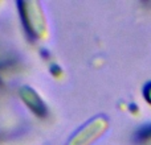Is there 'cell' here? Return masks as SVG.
<instances>
[{"mask_svg":"<svg viewBox=\"0 0 151 145\" xmlns=\"http://www.w3.org/2000/svg\"><path fill=\"white\" fill-rule=\"evenodd\" d=\"M143 96L146 99V102L151 104V82H149L143 88Z\"/></svg>","mask_w":151,"mask_h":145,"instance_id":"cell-5","label":"cell"},{"mask_svg":"<svg viewBox=\"0 0 151 145\" xmlns=\"http://www.w3.org/2000/svg\"><path fill=\"white\" fill-rule=\"evenodd\" d=\"M20 96L24 100V103L31 108V111L35 112L37 116L42 117L47 115V107L35 90H32L31 87H23L20 90Z\"/></svg>","mask_w":151,"mask_h":145,"instance_id":"cell-3","label":"cell"},{"mask_svg":"<svg viewBox=\"0 0 151 145\" xmlns=\"http://www.w3.org/2000/svg\"><path fill=\"white\" fill-rule=\"evenodd\" d=\"M19 7L24 26L28 33L36 38H45L48 34V26L45 16L41 11V5L36 1H20Z\"/></svg>","mask_w":151,"mask_h":145,"instance_id":"cell-1","label":"cell"},{"mask_svg":"<svg viewBox=\"0 0 151 145\" xmlns=\"http://www.w3.org/2000/svg\"><path fill=\"white\" fill-rule=\"evenodd\" d=\"M107 127H109L107 120L104 116L96 117V119L90 120L86 125H83L70 139L68 145H91L104 135Z\"/></svg>","mask_w":151,"mask_h":145,"instance_id":"cell-2","label":"cell"},{"mask_svg":"<svg viewBox=\"0 0 151 145\" xmlns=\"http://www.w3.org/2000/svg\"><path fill=\"white\" fill-rule=\"evenodd\" d=\"M134 139H135V141L139 144H143V143L150 141L151 140V124L142 125V127L135 132Z\"/></svg>","mask_w":151,"mask_h":145,"instance_id":"cell-4","label":"cell"}]
</instances>
